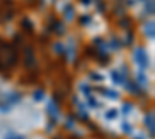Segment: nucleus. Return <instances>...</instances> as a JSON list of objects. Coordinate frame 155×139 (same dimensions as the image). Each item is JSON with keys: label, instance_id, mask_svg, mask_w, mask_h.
I'll list each match as a JSON object with an SVG mask.
<instances>
[{"label": "nucleus", "instance_id": "39448f33", "mask_svg": "<svg viewBox=\"0 0 155 139\" xmlns=\"http://www.w3.org/2000/svg\"><path fill=\"white\" fill-rule=\"evenodd\" d=\"M42 94H44L42 91H39V93L36 91V94H34V99H36V100H41V99H42Z\"/></svg>", "mask_w": 155, "mask_h": 139}, {"label": "nucleus", "instance_id": "f257e3e1", "mask_svg": "<svg viewBox=\"0 0 155 139\" xmlns=\"http://www.w3.org/2000/svg\"><path fill=\"white\" fill-rule=\"evenodd\" d=\"M135 62L141 67V68H147L149 65V57L144 48H137L135 49Z\"/></svg>", "mask_w": 155, "mask_h": 139}, {"label": "nucleus", "instance_id": "0eeeda50", "mask_svg": "<svg viewBox=\"0 0 155 139\" xmlns=\"http://www.w3.org/2000/svg\"><path fill=\"white\" fill-rule=\"evenodd\" d=\"M9 139H25V136H14V137H9Z\"/></svg>", "mask_w": 155, "mask_h": 139}, {"label": "nucleus", "instance_id": "7ed1b4c3", "mask_svg": "<svg viewBox=\"0 0 155 139\" xmlns=\"http://www.w3.org/2000/svg\"><path fill=\"white\" fill-rule=\"evenodd\" d=\"M116 115H118V113H116V110H109L107 115H106V118H107V119H113V118H116Z\"/></svg>", "mask_w": 155, "mask_h": 139}, {"label": "nucleus", "instance_id": "423d86ee", "mask_svg": "<svg viewBox=\"0 0 155 139\" xmlns=\"http://www.w3.org/2000/svg\"><path fill=\"white\" fill-rule=\"evenodd\" d=\"M22 25H23V27H27V28H28V30H31V23H30V22H28V19H25V22H23V23H22Z\"/></svg>", "mask_w": 155, "mask_h": 139}, {"label": "nucleus", "instance_id": "20e7f679", "mask_svg": "<svg viewBox=\"0 0 155 139\" xmlns=\"http://www.w3.org/2000/svg\"><path fill=\"white\" fill-rule=\"evenodd\" d=\"M64 14H65V17L70 20V19L73 17V9H71V6H68V8L65 9V12H64Z\"/></svg>", "mask_w": 155, "mask_h": 139}, {"label": "nucleus", "instance_id": "f03ea898", "mask_svg": "<svg viewBox=\"0 0 155 139\" xmlns=\"http://www.w3.org/2000/svg\"><path fill=\"white\" fill-rule=\"evenodd\" d=\"M104 93H106V96H107V97H112V99H118V93H116V91H113V90H104Z\"/></svg>", "mask_w": 155, "mask_h": 139}]
</instances>
